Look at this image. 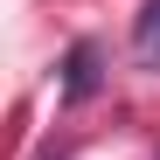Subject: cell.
I'll use <instances>...</instances> for the list:
<instances>
[{
  "label": "cell",
  "instance_id": "1",
  "mask_svg": "<svg viewBox=\"0 0 160 160\" xmlns=\"http://www.w3.org/2000/svg\"><path fill=\"white\" fill-rule=\"evenodd\" d=\"M98 42H70V56H63V104H84L98 98Z\"/></svg>",
  "mask_w": 160,
  "mask_h": 160
},
{
  "label": "cell",
  "instance_id": "2",
  "mask_svg": "<svg viewBox=\"0 0 160 160\" xmlns=\"http://www.w3.org/2000/svg\"><path fill=\"white\" fill-rule=\"evenodd\" d=\"M132 49H139L146 70H160V0H146V7H139V21H132Z\"/></svg>",
  "mask_w": 160,
  "mask_h": 160
}]
</instances>
